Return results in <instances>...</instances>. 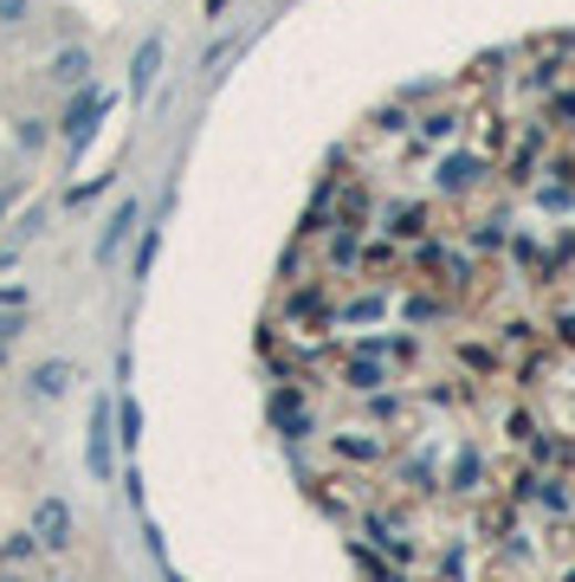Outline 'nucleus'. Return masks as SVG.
I'll return each instance as SVG.
<instances>
[{"label":"nucleus","mask_w":575,"mask_h":582,"mask_svg":"<svg viewBox=\"0 0 575 582\" xmlns=\"http://www.w3.org/2000/svg\"><path fill=\"white\" fill-rule=\"evenodd\" d=\"M97 111H104V91H97V84H78L72 111L59 116V123H65V155H84L91 130H97Z\"/></svg>","instance_id":"1"},{"label":"nucleus","mask_w":575,"mask_h":582,"mask_svg":"<svg viewBox=\"0 0 575 582\" xmlns=\"http://www.w3.org/2000/svg\"><path fill=\"white\" fill-rule=\"evenodd\" d=\"M155 65H162V39H143V52H136V65H130V98H150Z\"/></svg>","instance_id":"7"},{"label":"nucleus","mask_w":575,"mask_h":582,"mask_svg":"<svg viewBox=\"0 0 575 582\" xmlns=\"http://www.w3.org/2000/svg\"><path fill=\"white\" fill-rule=\"evenodd\" d=\"M0 266H13V246H0Z\"/></svg>","instance_id":"12"},{"label":"nucleus","mask_w":575,"mask_h":582,"mask_svg":"<svg viewBox=\"0 0 575 582\" xmlns=\"http://www.w3.org/2000/svg\"><path fill=\"white\" fill-rule=\"evenodd\" d=\"M84 460H91L97 479H111V395L91 401V447H84Z\"/></svg>","instance_id":"3"},{"label":"nucleus","mask_w":575,"mask_h":582,"mask_svg":"<svg viewBox=\"0 0 575 582\" xmlns=\"http://www.w3.org/2000/svg\"><path fill=\"white\" fill-rule=\"evenodd\" d=\"M130 227H136V201H123L111 214V227L97 233V266H111L116 253H123V239H130Z\"/></svg>","instance_id":"4"},{"label":"nucleus","mask_w":575,"mask_h":582,"mask_svg":"<svg viewBox=\"0 0 575 582\" xmlns=\"http://www.w3.org/2000/svg\"><path fill=\"white\" fill-rule=\"evenodd\" d=\"M0 221H7V194H0Z\"/></svg>","instance_id":"13"},{"label":"nucleus","mask_w":575,"mask_h":582,"mask_svg":"<svg viewBox=\"0 0 575 582\" xmlns=\"http://www.w3.org/2000/svg\"><path fill=\"white\" fill-rule=\"evenodd\" d=\"M72 382H78V369H72V363H59V356H52V363H39V369H33V395H45V401L72 395Z\"/></svg>","instance_id":"6"},{"label":"nucleus","mask_w":575,"mask_h":582,"mask_svg":"<svg viewBox=\"0 0 575 582\" xmlns=\"http://www.w3.org/2000/svg\"><path fill=\"white\" fill-rule=\"evenodd\" d=\"M39 143H45V123L27 116V123H20V150H39Z\"/></svg>","instance_id":"11"},{"label":"nucleus","mask_w":575,"mask_h":582,"mask_svg":"<svg viewBox=\"0 0 575 582\" xmlns=\"http://www.w3.org/2000/svg\"><path fill=\"white\" fill-rule=\"evenodd\" d=\"M0 582H20V576H0Z\"/></svg>","instance_id":"14"},{"label":"nucleus","mask_w":575,"mask_h":582,"mask_svg":"<svg viewBox=\"0 0 575 582\" xmlns=\"http://www.w3.org/2000/svg\"><path fill=\"white\" fill-rule=\"evenodd\" d=\"M33 543L39 550H65V543H72V504L65 499H39L33 504Z\"/></svg>","instance_id":"2"},{"label":"nucleus","mask_w":575,"mask_h":582,"mask_svg":"<svg viewBox=\"0 0 575 582\" xmlns=\"http://www.w3.org/2000/svg\"><path fill=\"white\" fill-rule=\"evenodd\" d=\"M27 13H33V0H0V20L7 27H27Z\"/></svg>","instance_id":"10"},{"label":"nucleus","mask_w":575,"mask_h":582,"mask_svg":"<svg viewBox=\"0 0 575 582\" xmlns=\"http://www.w3.org/2000/svg\"><path fill=\"white\" fill-rule=\"evenodd\" d=\"M33 550H39V543H33V531H20V538H7V543H0V563H27Z\"/></svg>","instance_id":"8"},{"label":"nucleus","mask_w":575,"mask_h":582,"mask_svg":"<svg viewBox=\"0 0 575 582\" xmlns=\"http://www.w3.org/2000/svg\"><path fill=\"white\" fill-rule=\"evenodd\" d=\"M143 440V415H136V401H123V447H136Z\"/></svg>","instance_id":"9"},{"label":"nucleus","mask_w":575,"mask_h":582,"mask_svg":"<svg viewBox=\"0 0 575 582\" xmlns=\"http://www.w3.org/2000/svg\"><path fill=\"white\" fill-rule=\"evenodd\" d=\"M45 78H52V84H84V78H91V52H84V45H65V52H52V65H45Z\"/></svg>","instance_id":"5"}]
</instances>
